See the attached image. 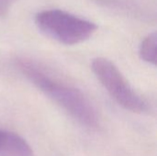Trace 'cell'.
I'll use <instances>...</instances> for the list:
<instances>
[{"mask_svg":"<svg viewBox=\"0 0 157 156\" xmlns=\"http://www.w3.org/2000/svg\"><path fill=\"white\" fill-rule=\"evenodd\" d=\"M157 36L156 32L148 34L141 42L139 47V55L144 62L156 64L157 61Z\"/></svg>","mask_w":157,"mask_h":156,"instance_id":"5","label":"cell"},{"mask_svg":"<svg viewBox=\"0 0 157 156\" xmlns=\"http://www.w3.org/2000/svg\"><path fill=\"white\" fill-rule=\"evenodd\" d=\"M0 156H34V154L22 137L0 129Z\"/></svg>","mask_w":157,"mask_h":156,"instance_id":"4","label":"cell"},{"mask_svg":"<svg viewBox=\"0 0 157 156\" xmlns=\"http://www.w3.org/2000/svg\"><path fill=\"white\" fill-rule=\"evenodd\" d=\"M16 1L17 0H0V17L6 15Z\"/></svg>","mask_w":157,"mask_h":156,"instance_id":"6","label":"cell"},{"mask_svg":"<svg viewBox=\"0 0 157 156\" xmlns=\"http://www.w3.org/2000/svg\"><path fill=\"white\" fill-rule=\"evenodd\" d=\"M17 67L28 80L79 124L90 129L98 126L97 110L79 89L52 77L38 64L29 60H18Z\"/></svg>","mask_w":157,"mask_h":156,"instance_id":"1","label":"cell"},{"mask_svg":"<svg viewBox=\"0 0 157 156\" xmlns=\"http://www.w3.org/2000/svg\"><path fill=\"white\" fill-rule=\"evenodd\" d=\"M91 69L100 84L120 106L134 113L148 112V102L135 91L111 61L104 57L95 58L92 61Z\"/></svg>","mask_w":157,"mask_h":156,"instance_id":"3","label":"cell"},{"mask_svg":"<svg viewBox=\"0 0 157 156\" xmlns=\"http://www.w3.org/2000/svg\"><path fill=\"white\" fill-rule=\"evenodd\" d=\"M34 22L41 33L64 45L84 42L98 29L92 21L61 9L42 10L35 16Z\"/></svg>","mask_w":157,"mask_h":156,"instance_id":"2","label":"cell"}]
</instances>
